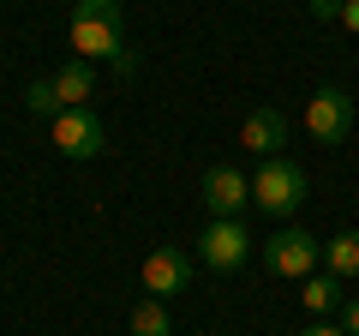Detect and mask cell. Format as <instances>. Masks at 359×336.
Masks as SVG:
<instances>
[{
	"label": "cell",
	"instance_id": "10",
	"mask_svg": "<svg viewBox=\"0 0 359 336\" xmlns=\"http://www.w3.org/2000/svg\"><path fill=\"white\" fill-rule=\"evenodd\" d=\"M48 84H54V96H60V108H90V96H96V72H90V60H66Z\"/></svg>",
	"mask_w": 359,
	"mask_h": 336
},
{
	"label": "cell",
	"instance_id": "12",
	"mask_svg": "<svg viewBox=\"0 0 359 336\" xmlns=\"http://www.w3.org/2000/svg\"><path fill=\"white\" fill-rule=\"evenodd\" d=\"M323 264L330 276H359V228H341L330 246H323Z\"/></svg>",
	"mask_w": 359,
	"mask_h": 336
},
{
	"label": "cell",
	"instance_id": "14",
	"mask_svg": "<svg viewBox=\"0 0 359 336\" xmlns=\"http://www.w3.org/2000/svg\"><path fill=\"white\" fill-rule=\"evenodd\" d=\"M72 18H90V25H120V0H72Z\"/></svg>",
	"mask_w": 359,
	"mask_h": 336
},
{
	"label": "cell",
	"instance_id": "11",
	"mask_svg": "<svg viewBox=\"0 0 359 336\" xmlns=\"http://www.w3.org/2000/svg\"><path fill=\"white\" fill-rule=\"evenodd\" d=\"M299 300H306V312H341V300H347L341 295V276H330V271L318 276V271H311L306 288H299Z\"/></svg>",
	"mask_w": 359,
	"mask_h": 336
},
{
	"label": "cell",
	"instance_id": "3",
	"mask_svg": "<svg viewBox=\"0 0 359 336\" xmlns=\"http://www.w3.org/2000/svg\"><path fill=\"white\" fill-rule=\"evenodd\" d=\"M54 150L72 156V162H90V156L108 150V127L96 108H60L54 115Z\"/></svg>",
	"mask_w": 359,
	"mask_h": 336
},
{
	"label": "cell",
	"instance_id": "8",
	"mask_svg": "<svg viewBox=\"0 0 359 336\" xmlns=\"http://www.w3.org/2000/svg\"><path fill=\"white\" fill-rule=\"evenodd\" d=\"M66 42L78 49V60H114L120 72H132V54L120 49V25H90V18H72Z\"/></svg>",
	"mask_w": 359,
	"mask_h": 336
},
{
	"label": "cell",
	"instance_id": "19",
	"mask_svg": "<svg viewBox=\"0 0 359 336\" xmlns=\"http://www.w3.org/2000/svg\"><path fill=\"white\" fill-rule=\"evenodd\" d=\"M299 336H347L341 324H311V330H299Z\"/></svg>",
	"mask_w": 359,
	"mask_h": 336
},
{
	"label": "cell",
	"instance_id": "18",
	"mask_svg": "<svg viewBox=\"0 0 359 336\" xmlns=\"http://www.w3.org/2000/svg\"><path fill=\"white\" fill-rule=\"evenodd\" d=\"M311 13L318 18H341V0H311Z\"/></svg>",
	"mask_w": 359,
	"mask_h": 336
},
{
	"label": "cell",
	"instance_id": "5",
	"mask_svg": "<svg viewBox=\"0 0 359 336\" xmlns=\"http://www.w3.org/2000/svg\"><path fill=\"white\" fill-rule=\"evenodd\" d=\"M347 127H353V96H347L341 84H323L306 103V132L318 144H347Z\"/></svg>",
	"mask_w": 359,
	"mask_h": 336
},
{
	"label": "cell",
	"instance_id": "13",
	"mask_svg": "<svg viewBox=\"0 0 359 336\" xmlns=\"http://www.w3.org/2000/svg\"><path fill=\"white\" fill-rule=\"evenodd\" d=\"M132 336H174V324H168V306L156 295H144L138 306H132Z\"/></svg>",
	"mask_w": 359,
	"mask_h": 336
},
{
	"label": "cell",
	"instance_id": "9",
	"mask_svg": "<svg viewBox=\"0 0 359 336\" xmlns=\"http://www.w3.org/2000/svg\"><path fill=\"white\" fill-rule=\"evenodd\" d=\"M240 144H245V150H257V156H276V150L287 144L282 108H252V115H245V127H240Z\"/></svg>",
	"mask_w": 359,
	"mask_h": 336
},
{
	"label": "cell",
	"instance_id": "7",
	"mask_svg": "<svg viewBox=\"0 0 359 336\" xmlns=\"http://www.w3.org/2000/svg\"><path fill=\"white\" fill-rule=\"evenodd\" d=\"M204 210L210 217H240V210H252V181H245L240 168L216 162L204 174Z\"/></svg>",
	"mask_w": 359,
	"mask_h": 336
},
{
	"label": "cell",
	"instance_id": "15",
	"mask_svg": "<svg viewBox=\"0 0 359 336\" xmlns=\"http://www.w3.org/2000/svg\"><path fill=\"white\" fill-rule=\"evenodd\" d=\"M25 103L30 108H36V115H60V96H54V84H48V78H36V84H30V91H25Z\"/></svg>",
	"mask_w": 359,
	"mask_h": 336
},
{
	"label": "cell",
	"instance_id": "16",
	"mask_svg": "<svg viewBox=\"0 0 359 336\" xmlns=\"http://www.w3.org/2000/svg\"><path fill=\"white\" fill-rule=\"evenodd\" d=\"M341 330H347V336H359V295H353V300H341Z\"/></svg>",
	"mask_w": 359,
	"mask_h": 336
},
{
	"label": "cell",
	"instance_id": "1",
	"mask_svg": "<svg viewBox=\"0 0 359 336\" xmlns=\"http://www.w3.org/2000/svg\"><path fill=\"white\" fill-rule=\"evenodd\" d=\"M311 181H306V168L287 162V156H269L264 168H257V181H252V205L264 210V217H294L299 205H306Z\"/></svg>",
	"mask_w": 359,
	"mask_h": 336
},
{
	"label": "cell",
	"instance_id": "6",
	"mask_svg": "<svg viewBox=\"0 0 359 336\" xmlns=\"http://www.w3.org/2000/svg\"><path fill=\"white\" fill-rule=\"evenodd\" d=\"M144 288H150L156 300L186 295V288H192V252H180V246H156L150 259H144Z\"/></svg>",
	"mask_w": 359,
	"mask_h": 336
},
{
	"label": "cell",
	"instance_id": "17",
	"mask_svg": "<svg viewBox=\"0 0 359 336\" xmlns=\"http://www.w3.org/2000/svg\"><path fill=\"white\" fill-rule=\"evenodd\" d=\"M341 25L353 30V37H359V0H341Z\"/></svg>",
	"mask_w": 359,
	"mask_h": 336
},
{
	"label": "cell",
	"instance_id": "2",
	"mask_svg": "<svg viewBox=\"0 0 359 336\" xmlns=\"http://www.w3.org/2000/svg\"><path fill=\"white\" fill-rule=\"evenodd\" d=\"M198 259H204V271H240L245 259H252V228H245L240 217H216L204 222V240H198Z\"/></svg>",
	"mask_w": 359,
	"mask_h": 336
},
{
	"label": "cell",
	"instance_id": "4",
	"mask_svg": "<svg viewBox=\"0 0 359 336\" xmlns=\"http://www.w3.org/2000/svg\"><path fill=\"white\" fill-rule=\"evenodd\" d=\"M318 259H323V246L311 240L306 228H276V234L264 240V264H269L276 276H294V283H306V276L318 271Z\"/></svg>",
	"mask_w": 359,
	"mask_h": 336
}]
</instances>
